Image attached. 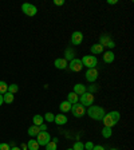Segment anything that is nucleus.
<instances>
[{
	"label": "nucleus",
	"mask_w": 134,
	"mask_h": 150,
	"mask_svg": "<svg viewBox=\"0 0 134 150\" xmlns=\"http://www.w3.org/2000/svg\"><path fill=\"white\" fill-rule=\"evenodd\" d=\"M11 150H22L20 147H18V146H13V147H11Z\"/></svg>",
	"instance_id": "obj_39"
},
{
	"label": "nucleus",
	"mask_w": 134,
	"mask_h": 150,
	"mask_svg": "<svg viewBox=\"0 0 134 150\" xmlns=\"http://www.w3.org/2000/svg\"><path fill=\"white\" fill-rule=\"evenodd\" d=\"M93 147H94V145L91 144V142H87V144L84 145V149H86V150H91Z\"/></svg>",
	"instance_id": "obj_31"
},
{
	"label": "nucleus",
	"mask_w": 134,
	"mask_h": 150,
	"mask_svg": "<svg viewBox=\"0 0 134 150\" xmlns=\"http://www.w3.org/2000/svg\"><path fill=\"white\" fill-rule=\"evenodd\" d=\"M82 42H83V34L79 31H75L72 32L71 35V43L75 44V46H78V44H81Z\"/></svg>",
	"instance_id": "obj_11"
},
{
	"label": "nucleus",
	"mask_w": 134,
	"mask_h": 150,
	"mask_svg": "<svg viewBox=\"0 0 134 150\" xmlns=\"http://www.w3.org/2000/svg\"><path fill=\"white\" fill-rule=\"evenodd\" d=\"M28 150H39V144L36 142V139H30L27 144Z\"/></svg>",
	"instance_id": "obj_20"
},
{
	"label": "nucleus",
	"mask_w": 134,
	"mask_h": 150,
	"mask_svg": "<svg viewBox=\"0 0 134 150\" xmlns=\"http://www.w3.org/2000/svg\"><path fill=\"white\" fill-rule=\"evenodd\" d=\"M13 99H15V97H13V94L8 93V91H7V93L3 95V100H4L6 103H12V102H13Z\"/></svg>",
	"instance_id": "obj_22"
},
{
	"label": "nucleus",
	"mask_w": 134,
	"mask_h": 150,
	"mask_svg": "<svg viewBox=\"0 0 134 150\" xmlns=\"http://www.w3.org/2000/svg\"><path fill=\"white\" fill-rule=\"evenodd\" d=\"M97 78H98V70L97 69H89L87 71H86V79H87V82L94 83V82L97 81Z\"/></svg>",
	"instance_id": "obj_10"
},
{
	"label": "nucleus",
	"mask_w": 134,
	"mask_h": 150,
	"mask_svg": "<svg viewBox=\"0 0 134 150\" xmlns=\"http://www.w3.org/2000/svg\"><path fill=\"white\" fill-rule=\"evenodd\" d=\"M79 100H81V105H83V106H93V103H94V95L91 93H86L82 94L81 97H79Z\"/></svg>",
	"instance_id": "obj_4"
},
{
	"label": "nucleus",
	"mask_w": 134,
	"mask_h": 150,
	"mask_svg": "<svg viewBox=\"0 0 134 150\" xmlns=\"http://www.w3.org/2000/svg\"><path fill=\"white\" fill-rule=\"evenodd\" d=\"M70 111H71L72 115L77 117V118H81V117H83L84 114H86V110H84L83 105H81V103H75V105H72Z\"/></svg>",
	"instance_id": "obj_6"
},
{
	"label": "nucleus",
	"mask_w": 134,
	"mask_h": 150,
	"mask_svg": "<svg viewBox=\"0 0 134 150\" xmlns=\"http://www.w3.org/2000/svg\"><path fill=\"white\" fill-rule=\"evenodd\" d=\"M54 64H55L56 69H59V70H65L66 67H69V63H67V60H66L65 58H59V59H56L55 62H54Z\"/></svg>",
	"instance_id": "obj_12"
},
{
	"label": "nucleus",
	"mask_w": 134,
	"mask_h": 150,
	"mask_svg": "<svg viewBox=\"0 0 134 150\" xmlns=\"http://www.w3.org/2000/svg\"><path fill=\"white\" fill-rule=\"evenodd\" d=\"M71 106H72L71 103H69L67 100H63V102L59 105V109H60V111L62 112H67V111L71 110Z\"/></svg>",
	"instance_id": "obj_17"
},
{
	"label": "nucleus",
	"mask_w": 134,
	"mask_h": 150,
	"mask_svg": "<svg viewBox=\"0 0 134 150\" xmlns=\"http://www.w3.org/2000/svg\"><path fill=\"white\" fill-rule=\"evenodd\" d=\"M43 118L46 119L47 122H54V119H55V115H54L52 112H47V114L43 117Z\"/></svg>",
	"instance_id": "obj_26"
},
{
	"label": "nucleus",
	"mask_w": 134,
	"mask_h": 150,
	"mask_svg": "<svg viewBox=\"0 0 134 150\" xmlns=\"http://www.w3.org/2000/svg\"><path fill=\"white\" fill-rule=\"evenodd\" d=\"M87 114L90 118L95 119V121H102V118L105 117V110L101 106H90L87 110Z\"/></svg>",
	"instance_id": "obj_2"
},
{
	"label": "nucleus",
	"mask_w": 134,
	"mask_h": 150,
	"mask_svg": "<svg viewBox=\"0 0 134 150\" xmlns=\"http://www.w3.org/2000/svg\"><path fill=\"white\" fill-rule=\"evenodd\" d=\"M66 60L67 59H70V60H72L74 59V51H71V50H67L66 51V58H65Z\"/></svg>",
	"instance_id": "obj_28"
},
{
	"label": "nucleus",
	"mask_w": 134,
	"mask_h": 150,
	"mask_svg": "<svg viewBox=\"0 0 134 150\" xmlns=\"http://www.w3.org/2000/svg\"><path fill=\"white\" fill-rule=\"evenodd\" d=\"M66 150H74V149H66Z\"/></svg>",
	"instance_id": "obj_41"
},
{
	"label": "nucleus",
	"mask_w": 134,
	"mask_h": 150,
	"mask_svg": "<svg viewBox=\"0 0 134 150\" xmlns=\"http://www.w3.org/2000/svg\"><path fill=\"white\" fill-rule=\"evenodd\" d=\"M98 90V87H97V84H93L90 87V91H97Z\"/></svg>",
	"instance_id": "obj_34"
},
{
	"label": "nucleus",
	"mask_w": 134,
	"mask_h": 150,
	"mask_svg": "<svg viewBox=\"0 0 134 150\" xmlns=\"http://www.w3.org/2000/svg\"><path fill=\"white\" fill-rule=\"evenodd\" d=\"M4 103V100H3V95H1V94H0V106H1V105H3Z\"/></svg>",
	"instance_id": "obj_37"
},
{
	"label": "nucleus",
	"mask_w": 134,
	"mask_h": 150,
	"mask_svg": "<svg viewBox=\"0 0 134 150\" xmlns=\"http://www.w3.org/2000/svg\"><path fill=\"white\" fill-rule=\"evenodd\" d=\"M18 91H19V86H18V84L12 83V84H9V86H8V93L15 94V93H18Z\"/></svg>",
	"instance_id": "obj_24"
},
{
	"label": "nucleus",
	"mask_w": 134,
	"mask_h": 150,
	"mask_svg": "<svg viewBox=\"0 0 134 150\" xmlns=\"http://www.w3.org/2000/svg\"><path fill=\"white\" fill-rule=\"evenodd\" d=\"M79 100V97L75 93H69V95H67V102L71 103V105H75V103H78Z\"/></svg>",
	"instance_id": "obj_18"
},
{
	"label": "nucleus",
	"mask_w": 134,
	"mask_h": 150,
	"mask_svg": "<svg viewBox=\"0 0 134 150\" xmlns=\"http://www.w3.org/2000/svg\"><path fill=\"white\" fill-rule=\"evenodd\" d=\"M82 64L86 66L87 69H95V66L98 64V59L94 55H86L83 56V59H81Z\"/></svg>",
	"instance_id": "obj_3"
},
{
	"label": "nucleus",
	"mask_w": 134,
	"mask_h": 150,
	"mask_svg": "<svg viewBox=\"0 0 134 150\" xmlns=\"http://www.w3.org/2000/svg\"><path fill=\"white\" fill-rule=\"evenodd\" d=\"M119 118H121V114L118 111H110L109 114H105V117L102 118V122H103V125H105V127L111 129L116 123H118Z\"/></svg>",
	"instance_id": "obj_1"
},
{
	"label": "nucleus",
	"mask_w": 134,
	"mask_h": 150,
	"mask_svg": "<svg viewBox=\"0 0 134 150\" xmlns=\"http://www.w3.org/2000/svg\"><path fill=\"white\" fill-rule=\"evenodd\" d=\"M91 150H105V147L101 146V145H95V146H94Z\"/></svg>",
	"instance_id": "obj_33"
},
{
	"label": "nucleus",
	"mask_w": 134,
	"mask_h": 150,
	"mask_svg": "<svg viewBox=\"0 0 134 150\" xmlns=\"http://www.w3.org/2000/svg\"><path fill=\"white\" fill-rule=\"evenodd\" d=\"M107 3H109V4H117V3H118V1H117V0H109Z\"/></svg>",
	"instance_id": "obj_36"
},
{
	"label": "nucleus",
	"mask_w": 134,
	"mask_h": 150,
	"mask_svg": "<svg viewBox=\"0 0 134 150\" xmlns=\"http://www.w3.org/2000/svg\"><path fill=\"white\" fill-rule=\"evenodd\" d=\"M67 117L66 115H63V114H59V115H55V119H54V122H55L56 125H59V126H62V125H66L67 123Z\"/></svg>",
	"instance_id": "obj_14"
},
{
	"label": "nucleus",
	"mask_w": 134,
	"mask_h": 150,
	"mask_svg": "<svg viewBox=\"0 0 134 150\" xmlns=\"http://www.w3.org/2000/svg\"><path fill=\"white\" fill-rule=\"evenodd\" d=\"M22 11H23V13L24 15H27V16H35L38 13V8L34 6V4H31V3H24L22 6Z\"/></svg>",
	"instance_id": "obj_7"
},
{
	"label": "nucleus",
	"mask_w": 134,
	"mask_h": 150,
	"mask_svg": "<svg viewBox=\"0 0 134 150\" xmlns=\"http://www.w3.org/2000/svg\"><path fill=\"white\" fill-rule=\"evenodd\" d=\"M27 133H28L30 137H36V135L40 133V127H39V126L32 125V126H30V129L27 130Z\"/></svg>",
	"instance_id": "obj_15"
},
{
	"label": "nucleus",
	"mask_w": 134,
	"mask_h": 150,
	"mask_svg": "<svg viewBox=\"0 0 134 150\" xmlns=\"http://www.w3.org/2000/svg\"><path fill=\"white\" fill-rule=\"evenodd\" d=\"M43 121H44V118H43L42 115H39V114H36V115L32 117V122H34V125H35V126H40V125H43Z\"/></svg>",
	"instance_id": "obj_21"
},
{
	"label": "nucleus",
	"mask_w": 134,
	"mask_h": 150,
	"mask_svg": "<svg viewBox=\"0 0 134 150\" xmlns=\"http://www.w3.org/2000/svg\"><path fill=\"white\" fill-rule=\"evenodd\" d=\"M50 141H51V135L48 134L47 131H40V133L36 135V142L39 144V146H46Z\"/></svg>",
	"instance_id": "obj_5"
},
{
	"label": "nucleus",
	"mask_w": 134,
	"mask_h": 150,
	"mask_svg": "<svg viewBox=\"0 0 134 150\" xmlns=\"http://www.w3.org/2000/svg\"><path fill=\"white\" fill-rule=\"evenodd\" d=\"M39 127H40V131H46L47 130V126L46 125H40Z\"/></svg>",
	"instance_id": "obj_35"
},
{
	"label": "nucleus",
	"mask_w": 134,
	"mask_h": 150,
	"mask_svg": "<svg viewBox=\"0 0 134 150\" xmlns=\"http://www.w3.org/2000/svg\"><path fill=\"white\" fill-rule=\"evenodd\" d=\"M72 93H75L77 95H82V94L86 93V86H83L82 83H78L74 86V91Z\"/></svg>",
	"instance_id": "obj_16"
},
{
	"label": "nucleus",
	"mask_w": 134,
	"mask_h": 150,
	"mask_svg": "<svg viewBox=\"0 0 134 150\" xmlns=\"http://www.w3.org/2000/svg\"><path fill=\"white\" fill-rule=\"evenodd\" d=\"M110 150H118V149H110Z\"/></svg>",
	"instance_id": "obj_40"
},
{
	"label": "nucleus",
	"mask_w": 134,
	"mask_h": 150,
	"mask_svg": "<svg viewBox=\"0 0 134 150\" xmlns=\"http://www.w3.org/2000/svg\"><path fill=\"white\" fill-rule=\"evenodd\" d=\"M72 149H74V150H83L84 149V145L82 144V142H75Z\"/></svg>",
	"instance_id": "obj_29"
},
{
	"label": "nucleus",
	"mask_w": 134,
	"mask_h": 150,
	"mask_svg": "<svg viewBox=\"0 0 134 150\" xmlns=\"http://www.w3.org/2000/svg\"><path fill=\"white\" fill-rule=\"evenodd\" d=\"M90 51L93 54H102L103 52V47L101 46L99 43H98V44H93V46L90 47Z\"/></svg>",
	"instance_id": "obj_19"
},
{
	"label": "nucleus",
	"mask_w": 134,
	"mask_h": 150,
	"mask_svg": "<svg viewBox=\"0 0 134 150\" xmlns=\"http://www.w3.org/2000/svg\"><path fill=\"white\" fill-rule=\"evenodd\" d=\"M102 135L105 138H110L111 137V129L110 127H103L102 129Z\"/></svg>",
	"instance_id": "obj_25"
},
{
	"label": "nucleus",
	"mask_w": 134,
	"mask_h": 150,
	"mask_svg": "<svg viewBox=\"0 0 134 150\" xmlns=\"http://www.w3.org/2000/svg\"><path fill=\"white\" fill-rule=\"evenodd\" d=\"M0 150H11V146L8 144H6V142H1L0 144Z\"/></svg>",
	"instance_id": "obj_30"
},
{
	"label": "nucleus",
	"mask_w": 134,
	"mask_h": 150,
	"mask_svg": "<svg viewBox=\"0 0 134 150\" xmlns=\"http://www.w3.org/2000/svg\"><path fill=\"white\" fill-rule=\"evenodd\" d=\"M82 67H83V64H82L81 59H72L71 62L69 63V69L74 72H79L82 70Z\"/></svg>",
	"instance_id": "obj_9"
},
{
	"label": "nucleus",
	"mask_w": 134,
	"mask_h": 150,
	"mask_svg": "<svg viewBox=\"0 0 134 150\" xmlns=\"http://www.w3.org/2000/svg\"><path fill=\"white\" fill-rule=\"evenodd\" d=\"M46 150H56V144L54 141H50V142L46 145Z\"/></svg>",
	"instance_id": "obj_27"
},
{
	"label": "nucleus",
	"mask_w": 134,
	"mask_h": 150,
	"mask_svg": "<svg viewBox=\"0 0 134 150\" xmlns=\"http://www.w3.org/2000/svg\"><path fill=\"white\" fill-rule=\"evenodd\" d=\"M7 91H8V84H7L6 82L0 81V94H1V95H4Z\"/></svg>",
	"instance_id": "obj_23"
},
{
	"label": "nucleus",
	"mask_w": 134,
	"mask_h": 150,
	"mask_svg": "<svg viewBox=\"0 0 134 150\" xmlns=\"http://www.w3.org/2000/svg\"><path fill=\"white\" fill-rule=\"evenodd\" d=\"M99 44L101 46H106V47H109V48H113V47L116 46V43L111 40V38L109 36V35H102V36L99 38Z\"/></svg>",
	"instance_id": "obj_8"
},
{
	"label": "nucleus",
	"mask_w": 134,
	"mask_h": 150,
	"mask_svg": "<svg viewBox=\"0 0 134 150\" xmlns=\"http://www.w3.org/2000/svg\"><path fill=\"white\" fill-rule=\"evenodd\" d=\"M54 4H56V6H63V4H65V0H54Z\"/></svg>",
	"instance_id": "obj_32"
},
{
	"label": "nucleus",
	"mask_w": 134,
	"mask_h": 150,
	"mask_svg": "<svg viewBox=\"0 0 134 150\" xmlns=\"http://www.w3.org/2000/svg\"><path fill=\"white\" fill-rule=\"evenodd\" d=\"M20 149H22V150H27L28 147H27V145H26V144H23V145H22V147H20Z\"/></svg>",
	"instance_id": "obj_38"
},
{
	"label": "nucleus",
	"mask_w": 134,
	"mask_h": 150,
	"mask_svg": "<svg viewBox=\"0 0 134 150\" xmlns=\"http://www.w3.org/2000/svg\"><path fill=\"white\" fill-rule=\"evenodd\" d=\"M114 58H116V56H114V52H113V51H106V52L103 54V62L105 63H113L114 62Z\"/></svg>",
	"instance_id": "obj_13"
}]
</instances>
